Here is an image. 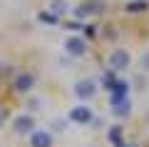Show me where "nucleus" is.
Masks as SVG:
<instances>
[{
    "label": "nucleus",
    "mask_w": 149,
    "mask_h": 147,
    "mask_svg": "<svg viewBox=\"0 0 149 147\" xmlns=\"http://www.w3.org/2000/svg\"><path fill=\"white\" fill-rule=\"evenodd\" d=\"M70 120L77 122V125H87V122L92 120V110L87 105H77V107L70 110Z\"/></svg>",
    "instance_id": "obj_3"
},
{
    "label": "nucleus",
    "mask_w": 149,
    "mask_h": 147,
    "mask_svg": "<svg viewBox=\"0 0 149 147\" xmlns=\"http://www.w3.org/2000/svg\"><path fill=\"white\" fill-rule=\"evenodd\" d=\"M117 147H127V145H124V142H122V145H117Z\"/></svg>",
    "instance_id": "obj_15"
},
{
    "label": "nucleus",
    "mask_w": 149,
    "mask_h": 147,
    "mask_svg": "<svg viewBox=\"0 0 149 147\" xmlns=\"http://www.w3.org/2000/svg\"><path fill=\"white\" fill-rule=\"evenodd\" d=\"M102 85H104V90L107 92H112V90H114V85H117V77H114V72H107V75H102Z\"/></svg>",
    "instance_id": "obj_10"
},
{
    "label": "nucleus",
    "mask_w": 149,
    "mask_h": 147,
    "mask_svg": "<svg viewBox=\"0 0 149 147\" xmlns=\"http://www.w3.org/2000/svg\"><path fill=\"white\" fill-rule=\"evenodd\" d=\"M129 68V53H124V50H114V53L109 55V70L112 72H119V70Z\"/></svg>",
    "instance_id": "obj_2"
},
{
    "label": "nucleus",
    "mask_w": 149,
    "mask_h": 147,
    "mask_svg": "<svg viewBox=\"0 0 149 147\" xmlns=\"http://www.w3.org/2000/svg\"><path fill=\"white\" fill-rule=\"evenodd\" d=\"M112 112H114L117 117L129 115V100H127V97H122V100H112Z\"/></svg>",
    "instance_id": "obj_8"
},
{
    "label": "nucleus",
    "mask_w": 149,
    "mask_h": 147,
    "mask_svg": "<svg viewBox=\"0 0 149 147\" xmlns=\"http://www.w3.org/2000/svg\"><path fill=\"white\" fill-rule=\"evenodd\" d=\"M32 82H35V80H32V75H30V72H25V75H20V77L15 80V90H20V92H27V90L32 87Z\"/></svg>",
    "instance_id": "obj_9"
},
{
    "label": "nucleus",
    "mask_w": 149,
    "mask_h": 147,
    "mask_svg": "<svg viewBox=\"0 0 149 147\" xmlns=\"http://www.w3.org/2000/svg\"><path fill=\"white\" fill-rule=\"evenodd\" d=\"M142 65H144V68L149 70V55H147V58H142Z\"/></svg>",
    "instance_id": "obj_14"
},
{
    "label": "nucleus",
    "mask_w": 149,
    "mask_h": 147,
    "mask_svg": "<svg viewBox=\"0 0 149 147\" xmlns=\"http://www.w3.org/2000/svg\"><path fill=\"white\" fill-rule=\"evenodd\" d=\"M102 8H104V3H102V0H85V3L77 8V15H80V18H87V15L100 13Z\"/></svg>",
    "instance_id": "obj_5"
},
{
    "label": "nucleus",
    "mask_w": 149,
    "mask_h": 147,
    "mask_svg": "<svg viewBox=\"0 0 149 147\" xmlns=\"http://www.w3.org/2000/svg\"><path fill=\"white\" fill-rule=\"evenodd\" d=\"M147 8H149V3H144V0H134V3L127 5V13H144Z\"/></svg>",
    "instance_id": "obj_11"
},
{
    "label": "nucleus",
    "mask_w": 149,
    "mask_h": 147,
    "mask_svg": "<svg viewBox=\"0 0 149 147\" xmlns=\"http://www.w3.org/2000/svg\"><path fill=\"white\" fill-rule=\"evenodd\" d=\"M5 117H8V112L3 110V107H0V125H3V122H5Z\"/></svg>",
    "instance_id": "obj_13"
},
{
    "label": "nucleus",
    "mask_w": 149,
    "mask_h": 147,
    "mask_svg": "<svg viewBox=\"0 0 149 147\" xmlns=\"http://www.w3.org/2000/svg\"><path fill=\"white\" fill-rule=\"evenodd\" d=\"M65 50H67L70 55H74V58H82V55L87 53L85 37H67V40H65Z\"/></svg>",
    "instance_id": "obj_1"
},
{
    "label": "nucleus",
    "mask_w": 149,
    "mask_h": 147,
    "mask_svg": "<svg viewBox=\"0 0 149 147\" xmlns=\"http://www.w3.org/2000/svg\"><path fill=\"white\" fill-rule=\"evenodd\" d=\"M74 92H77V97H92V95L97 92V87H95V82L92 80H82V82H77V87H74Z\"/></svg>",
    "instance_id": "obj_6"
},
{
    "label": "nucleus",
    "mask_w": 149,
    "mask_h": 147,
    "mask_svg": "<svg viewBox=\"0 0 149 147\" xmlns=\"http://www.w3.org/2000/svg\"><path fill=\"white\" fill-rule=\"evenodd\" d=\"M30 147H52V135L45 130H35L30 135Z\"/></svg>",
    "instance_id": "obj_4"
},
{
    "label": "nucleus",
    "mask_w": 149,
    "mask_h": 147,
    "mask_svg": "<svg viewBox=\"0 0 149 147\" xmlns=\"http://www.w3.org/2000/svg\"><path fill=\"white\" fill-rule=\"evenodd\" d=\"M32 127H35V122H32L30 115H20L15 120V132L17 135H25V132H32Z\"/></svg>",
    "instance_id": "obj_7"
},
{
    "label": "nucleus",
    "mask_w": 149,
    "mask_h": 147,
    "mask_svg": "<svg viewBox=\"0 0 149 147\" xmlns=\"http://www.w3.org/2000/svg\"><path fill=\"white\" fill-rule=\"evenodd\" d=\"M40 20L42 23H55V15L52 13H40Z\"/></svg>",
    "instance_id": "obj_12"
}]
</instances>
